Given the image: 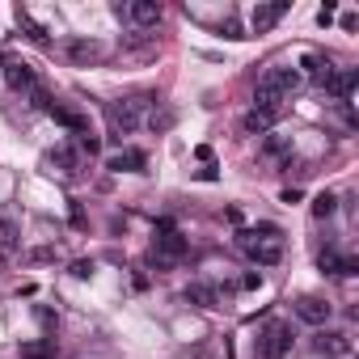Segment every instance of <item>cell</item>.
Returning <instances> with one entry per match:
<instances>
[{
  "mask_svg": "<svg viewBox=\"0 0 359 359\" xmlns=\"http://www.w3.org/2000/svg\"><path fill=\"white\" fill-rule=\"evenodd\" d=\"M30 101H34L38 110H47V106H51V97H47V89H42V85H34V89H30Z\"/></svg>",
  "mask_w": 359,
  "mask_h": 359,
  "instance_id": "cb8c5ba5",
  "label": "cell"
},
{
  "mask_svg": "<svg viewBox=\"0 0 359 359\" xmlns=\"http://www.w3.org/2000/svg\"><path fill=\"white\" fill-rule=\"evenodd\" d=\"M220 34H224V38H233V42H237V38H245V30H241V22H237V17H228V22L220 26Z\"/></svg>",
  "mask_w": 359,
  "mask_h": 359,
  "instance_id": "603a6c76",
  "label": "cell"
},
{
  "mask_svg": "<svg viewBox=\"0 0 359 359\" xmlns=\"http://www.w3.org/2000/svg\"><path fill=\"white\" fill-rule=\"evenodd\" d=\"M330 313H334L330 300H322V296H300V300H296V317L309 322V326H326Z\"/></svg>",
  "mask_w": 359,
  "mask_h": 359,
  "instance_id": "8992f818",
  "label": "cell"
},
{
  "mask_svg": "<svg viewBox=\"0 0 359 359\" xmlns=\"http://www.w3.org/2000/svg\"><path fill=\"white\" fill-rule=\"evenodd\" d=\"M68 60H72V64H97V60H101V42H93V38H72V42H68Z\"/></svg>",
  "mask_w": 359,
  "mask_h": 359,
  "instance_id": "4fadbf2b",
  "label": "cell"
},
{
  "mask_svg": "<svg viewBox=\"0 0 359 359\" xmlns=\"http://www.w3.org/2000/svg\"><path fill=\"white\" fill-rule=\"evenodd\" d=\"M182 296L190 304H199V309H216V304H220V287H212V283H190Z\"/></svg>",
  "mask_w": 359,
  "mask_h": 359,
  "instance_id": "9a60e30c",
  "label": "cell"
},
{
  "mask_svg": "<svg viewBox=\"0 0 359 359\" xmlns=\"http://www.w3.org/2000/svg\"><path fill=\"white\" fill-rule=\"evenodd\" d=\"M123 17H131L140 30H148V26H157V22L165 17V9L157 5V0H131V5L123 9Z\"/></svg>",
  "mask_w": 359,
  "mask_h": 359,
  "instance_id": "52a82bcc",
  "label": "cell"
},
{
  "mask_svg": "<svg viewBox=\"0 0 359 359\" xmlns=\"http://www.w3.org/2000/svg\"><path fill=\"white\" fill-rule=\"evenodd\" d=\"M317 267H322L326 275H338V267H342V253H338V249H322V258H317Z\"/></svg>",
  "mask_w": 359,
  "mask_h": 359,
  "instance_id": "44dd1931",
  "label": "cell"
},
{
  "mask_svg": "<svg viewBox=\"0 0 359 359\" xmlns=\"http://www.w3.org/2000/svg\"><path fill=\"white\" fill-rule=\"evenodd\" d=\"M169 123H174V115H157V110H152V119H148V127H152V131H165Z\"/></svg>",
  "mask_w": 359,
  "mask_h": 359,
  "instance_id": "d4e9b609",
  "label": "cell"
},
{
  "mask_svg": "<svg viewBox=\"0 0 359 359\" xmlns=\"http://www.w3.org/2000/svg\"><path fill=\"white\" fill-rule=\"evenodd\" d=\"M292 326L287 322H271L262 334H258V359H287L292 355Z\"/></svg>",
  "mask_w": 359,
  "mask_h": 359,
  "instance_id": "277c9868",
  "label": "cell"
},
{
  "mask_svg": "<svg viewBox=\"0 0 359 359\" xmlns=\"http://www.w3.org/2000/svg\"><path fill=\"white\" fill-rule=\"evenodd\" d=\"M0 68H5V56H0Z\"/></svg>",
  "mask_w": 359,
  "mask_h": 359,
  "instance_id": "1f68e13d",
  "label": "cell"
},
{
  "mask_svg": "<svg viewBox=\"0 0 359 359\" xmlns=\"http://www.w3.org/2000/svg\"><path fill=\"white\" fill-rule=\"evenodd\" d=\"M317 22H322V26H330V22H334V5H330V0L317 9Z\"/></svg>",
  "mask_w": 359,
  "mask_h": 359,
  "instance_id": "83f0119b",
  "label": "cell"
},
{
  "mask_svg": "<svg viewBox=\"0 0 359 359\" xmlns=\"http://www.w3.org/2000/svg\"><path fill=\"white\" fill-rule=\"evenodd\" d=\"M144 165H148V157H144L140 148H123L119 157L106 161V169H115V174H123V169H127V174H144Z\"/></svg>",
  "mask_w": 359,
  "mask_h": 359,
  "instance_id": "7c38bea8",
  "label": "cell"
},
{
  "mask_svg": "<svg viewBox=\"0 0 359 359\" xmlns=\"http://www.w3.org/2000/svg\"><path fill=\"white\" fill-rule=\"evenodd\" d=\"M334 208H338V199H334L330 190H322V194L313 199V216H317V220H330V216H334Z\"/></svg>",
  "mask_w": 359,
  "mask_h": 359,
  "instance_id": "d6986e66",
  "label": "cell"
},
{
  "mask_svg": "<svg viewBox=\"0 0 359 359\" xmlns=\"http://www.w3.org/2000/svg\"><path fill=\"white\" fill-rule=\"evenodd\" d=\"M56 338H42V342H22V359H56Z\"/></svg>",
  "mask_w": 359,
  "mask_h": 359,
  "instance_id": "2e32d148",
  "label": "cell"
},
{
  "mask_svg": "<svg viewBox=\"0 0 359 359\" xmlns=\"http://www.w3.org/2000/svg\"><path fill=\"white\" fill-rule=\"evenodd\" d=\"M51 165H60L64 174H81V169H76L81 161H76V152H72V148H56V152H51Z\"/></svg>",
  "mask_w": 359,
  "mask_h": 359,
  "instance_id": "ac0fdd59",
  "label": "cell"
},
{
  "mask_svg": "<svg viewBox=\"0 0 359 359\" xmlns=\"http://www.w3.org/2000/svg\"><path fill=\"white\" fill-rule=\"evenodd\" d=\"M182 253H186V237L178 228H165L157 241H152V249H148V267L152 271H174L182 262Z\"/></svg>",
  "mask_w": 359,
  "mask_h": 359,
  "instance_id": "7a4b0ae2",
  "label": "cell"
},
{
  "mask_svg": "<svg viewBox=\"0 0 359 359\" xmlns=\"http://www.w3.org/2000/svg\"><path fill=\"white\" fill-rule=\"evenodd\" d=\"M144 42H148V34H144V30H135V34H127V38H123V47H144Z\"/></svg>",
  "mask_w": 359,
  "mask_h": 359,
  "instance_id": "f1b7e54d",
  "label": "cell"
},
{
  "mask_svg": "<svg viewBox=\"0 0 359 359\" xmlns=\"http://www.w3.org/2000/svg\"><path fill=\"white\" fill-rule=\"evenodd\" d=\"M17 26H22V34H26L30 42H38V47H47V30H42V26H38V22H34V17L26 13V9H17Z\"/></svg>",
  "mask_w": 359,
  "mask_h": 359,
  "instance_id": "e0dca14e",
  "label": "cell"
},
{
  "mask_svg": "<svg viewBox=\"0 0 359 359\" xmlns=\"http://www.w3.org/2000/svg\"><path fill=\"white\" fill-rule=\"evenodd\" d=\"M258 283H262V275H245V279H241V287H245V292H253Z\"/></svg>",
  "mask_w": 359,
  "mask_h": 359,
  "instance_id": "4dcf8cb0",
  "label": "cell"
},
{
  "mask_svg": "<svg viewBox=\"0 0 359 359\" xmlns=\"http://www.w3.org/2000/svg\"><path fill=\"white\" fill-rule=\"evenodd\" d=\"M72 275H76V279H89V275H93V262H85V258L72 262Z\"/></svg>",
  "mask_w": 359,
  "mask_h": 359,
  "instance_id": "4316f807",
  "label": "cell"
},
{
  "mask_svg": "<svg viewBox=\"0 0 359 359\" xmlns=\"http://www.w3.org/2000/svg\"><path fill=\"white\" fill-rule=\"evenodd\" d=\"M313 347H317L322 355H330V359H351V338L338 334V330H322V334L313 338Z\"/></svg>",
  "mask_w": 359,
  "mask_h": 359,
  "instance_id": "9c48e42d",
  "label": "cell"
},
{
  "mask_svg": "<svg viewBox=\"0 0 359 359\" xmlns=\"http://www.w3.org/2000/svg\"><path fill=\"white\" fill-rule=\"evenodd\" d=\"M304 68H309V81H313L317 89H334L338 68H334L330 56H317V51H309V56H304Z\"/></svg>",
  "mask_w": 359,
  "mask_h": 359,
  "instance_id": "5b68a950",
  "label": "cell"
},
{
  "mask_svg": "<svg viewBox=\"0 0 359 359\" xmlns=\"http://www.w3.org/2000/svg\"><path fill=\"white\" fill-rule=\"evenodd\" d=\"M262 152H267V157H287V152H292V140H287V135H267Z\"/></svg>",
  "mask_w": 359,
  "mask_h": 359,
  "instance_id": "ffe728a7",
  "label": "cell"
},
{
  "mask_svg": "<svg viewBox=\"0 0 359 359\" xmlns=\"http://www.w3.org/2000/svg\"><path fill=\"white\" fill-rule=\"evenodd\" d=\"M249 258L258 262V267H275V262L283 258V233H279L275 224H262V228H253Z\"/></svg>",
  "mask_w": 359,
  "mask_h": 359,
  "instance_id": "3957f363",
  "label": "cell"
},
{
  "mask_svg": "<svg viewBox=\"0 0 359 359\" xmlns=\"http://www.w3.org/2000/svg\"><path fill=\"white\" fill-rule=\"evenodd\" d=\"M287 9H292V0H275V5H258L249 22H253V30H258V34H267V30H271V26H275V22L287 13Z\"/></svg>",
  "mask_w": 359,
  "mask_h": 359,
  "instance_id": "30bf717a",
  "label": "cell"
},
{
  "mask_svg": "<svg viewBox=\"0 0 359 359\" xmlns=\"http://www.w3.org/2000/svg\"><path fill=\"white\" fill-rule=\"evenodd\" d=\"M76 148L85 152V157H97V152H101V140H97L93 131H85V135H76Z\"/></svg>",
  "mask_w": 359,
  "mask_h": 359,
  "instance_id": "7402d4cb",
  "label": "cell"
},
{
  "mask_svg": "<svg viewBox=\"0 0 359 359\" xmlns=\"http://www.w3.org/2000/svg\"><path fill=\"white\" fill-rule=\"evenodd\" d=\"M5 81H9V89H17V93H22V89L30 93V89L38 85V76H34L30 64H5Z\"/></svg>",
  "mask_w": 359,
  "mask_h": 359,
  "instance_id": "5bb4252c",
  "label": "cell"
},
{
  "mask_svg": "<svg viewBox=\"0 0 359 359\" xmlns=\"http://www.w3.org/2000/svg\"><path fill=\"white\" fill-rule=\"evenodd\" d=\"M338 275H359V258H351V253H342V267Z\"/></svg>",
  "mask_w": 359,
  "mask_h": 359,
  "instance_id": "484cf974",
  "label": "cell"
},
{
  "mask_svg": "<svg viewBox=\"0 0 359 359\" xmlns=\"http://www.w3.org/2000/svg\"><path fill=\"white\" fill-rule=\"evenodd\" d=\"M224 220H228V224H237V228H241V208H224Z\"/></svg>",
  "mask_w": 359,
  "mask_h": 359,
  "instance_id": "f546056e",
  "label": "cell"
},
{
  "mask_svg": "<svg viewBox=\"0 0 359 359\" xmlns=\"http://www.w3.org/2000/svg\"><path fill=\"white\" fill-rule=\"evenodd\" d=\"M300 81H304V76H300V68H271V72L262 76V85H267V89H275L279 97L296 93V89H300Z\"/></svg>",
  "mask_w": 359,
  "mask_h": 359,
  "instance_id": "ba28073f",
  "label": "cell"
},
{
  "mask_svg": "<svg viewBox=\"0 0 359 359\" xmlns=\"http://www.w3.org/2000/svg\"><path fill=\"white\" fill-rule=\"evenodd\" d=\"M275 119H279V110H249V115L241 119V131H245V135H271Z\"/></svg>",
  "mask_w": 359,
  "mask_h": 359,
  "instance_id": "8fae6325",
  "label": "cell"
},
{
  "mask_svg": "<svg viewBox=\"0 0 359 359\" xmlns=\"http://www.w3.org/2000/svg\"><path fill=\"white\" fill-rule=\"evenodd\" d=\"M144 106H157V93H135V97H123V101H110L106 106V119H110V135L123 140L140 127V110Z\"/></svg>",
  "mask_w": 359,
  "mask_h": 359,
  "instance_id": "6da1fadb",
  "label": "cell"
}]
</instances>
